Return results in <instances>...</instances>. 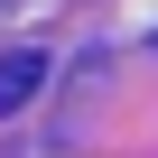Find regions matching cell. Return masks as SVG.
<instances>
[{"label":"cell","instance_id":"cell-1","mask_svg":"<svg viewBox=\"0 0 158 158\" xmlns=\"http://www.w3.org/2000/svg\"><path fill=\"white\" fill-rule=\"evenodd\" d=\"M37 84H47V56L37 47H10V56H0V112H19Z\"/></svg>","mask_w":158,"mask_h":158}]
</instances>
